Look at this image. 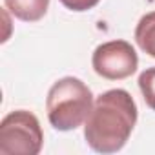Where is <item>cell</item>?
<instances>
[{"mask_svg": "<svg viewBox=\"0 0 155 155\" xmlns=\"http://www.w3.org/2000/svg\"><path fill=\"white\" fill-rule=\"evenodd\" d=\"M135 42L144 53L155 58V11L146 13L139 20L135 28Z\"/></svg>", "mask_w": 155, "mask_h": 155, "instance_id": "cell-6", "label": "cell"}, {"mask_svg": "<svg viewBox=\"0 0 155 155\" xmlns=\"http://www.w3.org/2000/svg\"><path fill=\"white\" fill-rule=\"evenodd\" d=\"M93 69L108 81H122L137 71L139 57L133 46L126 40H110L101 44L91 57Z\"/></svg>", "mask_w": 155, "mask_h": 155, "instance_id": "cell-4", "label": "cell"}, {"mask_svg": "<svg viewBox=\"0 0 155 155\" xmlns=\"http://www.w3.org/2000/svg\"><path fill=\"white\" fill-rule=\"evenodd\" d=\"M101 0H60V4L69 9V11H88V9H93Z\"/></svg>", "mask_w": 155, "mask_h": 155, "instance_id": "cell-8", "label": "cell"}, {"mask_svg": "<svg viewBox=\"0 0 155 155\" xmlns=\"http://www.w3.org/2000/svg\"><path fill=\"white\" fill-rule=\"evenodd\" d=\"M139 90L146 106L155 111V68H148L139 75Z\"/></svg>", "mask_w": 155, "mask_h": 155, "instance_id": "cell-7", "label": "cell"}, {"mask_svg": "<svg viewBox=\"0 0 155 155\" xmlns=\"http://www.w3.org/2000/svg\"><path fill=\"white\" fill-rule=\"evenodd\" d=\"M44 144V133L38 119L28 110H17L0 122V153L4 155H37Z\"/></svg>", "mask_w": 155, "mask_h": 155, "instance_id": "cell-3", "label": "cell"}, {"mask_svg": "<svg viewBox=\"0 0 155 155\" xmlns=\"http://www.w3.org/2000/svg\"><path fill=\"white\" fill-rule=\"evenodd\" d=\"M137 122V104L126 90H110L97 97L84 126L91 150L115 153L124 148Z\"/></svg>", "mask_w": 155, "mask_h": 155, "instance_id": "cell-1", "label": "cell"}, {"mask_svg": "<svg viewBox=\"0 0 155 155\" xmlns=\"http://www.w3.org/2000/svg\"><path fill=\"white\" fill-rule=\"evenodd\" d=\"M93 104V93L81 79L64 77L48 91V120L58 131L77 130L82 122H86Z\"/></svg>", "mask_w": 155, "mask_h": 155, "instance_id": "cell-2", "label": "cell"}, {"mask_svg": "<svg viewBox=\"0 0 155 155\" xmlns=\"http://www.w3.org/2000/svg\"><path fill=\"white\" fill-rule=\"evenodd\" d=\"M4 2L9 13L24 22L40 20L49 8V0H4Z\"/></svg>", "mask_w": 155, "mask_h": 155, "instance_id": "cell-5", "label": "cell"}]
</instances>
